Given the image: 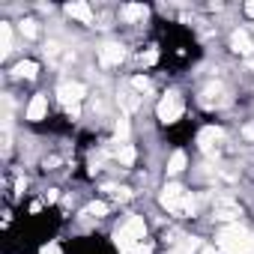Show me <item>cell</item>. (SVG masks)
Returning a JSON list of instances; mask_svg holds the SVG:
<instances>
[{
  "instance_id": "30bf717a",
  "label": "cell",
  "mask_w": 254,
  "mask_h": 254,
  "mask_svg": "<svg viewBox=\"0 0 254 254\" xmlns=\"http://www.w3.org/2000/svg\"><path fill=\"white\" fill-rule=\"evenodd\" d=\"M150 15V9L144 3H129V6H123V18H129V21H144Z\"/></svg>"
},
{
  "instance_id": "8fae6325",
  "label": "cell",
  "mask_w": 254,
  "mask_h": 254,
  "mask_svg": "<svg viewBox=\"0 0 254 254\" xmlns=\"http://www.w3.org/2000/svg\"><path fill=\"white\" fill-rule=\"evenodd\" d=\"M215 215H218V218H224V221H230V218H236V215H239V206H236V203H230V200H221V203L215 206Z\"/></svg>"
},
{
  "instance_id": "ba28073f",
  "label": "cell",
  "mask_w": 254,
  "mask_h": 254,
  "mask_svg": "<svg viewBox=\"0 0 254 254\" xmlns=\"http://www.w3.org/2000/svg\"><path fill=\"white\" fill-rule=\"evenodd\" d=\"M66 12H69L72 18H78L81 24H93V12H90V6H87V3H69V6H66Z\"/></svg>"
},
{
  "instance_id": "9a60e30c",
  "label": "cell",
  "mask_w": 254,
  "mask_h": 254,
  "mask_svg": "<svg viewBox=\"0 0 254 254\" xmlns=\"http://www.w3.org/2000/svg\"><path fill=\"white\" fill-rule=\"evenodd\" d=\"M9 45H12V30L9 24H0V54H9Z\"/></svg>"
},
{
  "instance_id": "52a82bcc",
  "label": "cell",
  "mask_w": 254,
  "mask_h": 254,
  "mask_svg": "<svg viewBox=\"0 0 254 254\" xmlns=\"http://www.w3.org/2000/svg\"><path fill=\"white\" fill-rule=\"evenodd\" d=\"M45 111H48V99L39 93V96H33V99H30V108H27V120H42V117H45Z\"/></svg>"
},
{
  "instance_id": "3957f363",
  "label": "cell",
  "mask_w": 254,
  "mask_h": 254,
  "mask_svg": "<svg viewBox=\"0 0 254 254\" xmlns=\"http://www.w3.org/2000/svg\"><path fill=\"white\" fill-rule=\"evenodd\" d=\"M162 206L168 209V212H174V215H191L194 212V197L183 189V186H177V183H168L165 189H162Z\"/></svg>"
},
{
  "instance_id": "ac0fdd59",
  "label": "cell",
  "mask_w": 254,
  "mask_h": 254,
  "mask_svg": "<svg viewBox=\"0 0 254 254\" xmlns=\"http://www.w3.org/2000/svg\"><path fill=\"white\" fill-rule=\"evenodd\" d=\"M87 212H90V215H96V218H102V215L108 212V203H102V200H93V203L87 206Z\"/></svg>"
},
{
  "instance_id": "9c48e42d",
  "label": "cell",
  "mask_w": 254,
  "mask_h": 254,
  "mask_svg": "<svg viewBox=\"0 0 254 254\" xmlns=\"http://www.w3.org/2000/svg\"><path fill=\"white\" fill-rule=\"evenodd\" d=\"M230 48H233L236 54H248L254 45H251V39H248V33H245V30H236V33L230 36Z\"/></svg>"
},
{
  "instance_id": "2e32d148",
  "label": "cell",
  "mask_w": 254,
  "mask_h": 254,
  "mask_svg": "<svg viewBox=\"0 0 254 254\" xmlns=\"http://www.w3.org/2000/svg\"><path fill=\"white\" fill-rule=\"evenodd\" d=\"M117 159H120L123 165H132V162H135V147H129V144H123V147L117 150Z\"/></svg>"
},
{
  "instance_id": "44dd1931",
  "label": "cell",
  "mask_w": 254,
  "mask_h": 254,
  "mask_svg": "<svg viewBox=\"0 0 254 254\" xmlns=\"http://www.w3.org/2000/svg\"><path fill=\"white\" fill-rule=\"evenodd\" d=\"M132 87H135V90H141V93H144V90H150V81H147V78H144V75H138V78H132Z\"/></svg>"
},
{
  "instance_id": "5bb4252c",
  "label": "cell",
  "mask_w": 254,
  "mask_h": 254,
  "mask_svg": "<svg viewBox=\"0 0 254 254\" xmlns=\"http://www.w3.org/2000/svg\"><path fill=\"white\" fill-rule=\"evenodd\" d=\"M183 168H186V153L177 150V153L171 156V162H168V174H180Z\"/></svg>"
},
{
  "instance_id": "277c9868",
  "label": "cell",
  "mask_w": 254,
  "mask_h": 254,
  "mask_svg": "<svg viewBox=\"0 0 254 254\" xmlns=\"http://www.w3.org/2000/svg\"><path fill=\"white\" fill-rule=\"evenodd\" d=\"M180 117H183V99H180V93H168L159 102V120L162 123H177Z\"/></svg>"
},
{
  "instance_id": "cb8c5ba5",
  "label": "cell",
  "mask_w": 254,
  "mask_h": 254,
  "mask_svg": "<svg viewBox=\"0 0 254 254\" xmlns=\"http://www.w3.org/2000/svg\"><path fill=\"white\" fill-rule=\"evenodd\" d=\"M245 15H251V18H254V0H251V3H245Z\"/></svg>"
},
{
  "instance_id": "e0dca14e",
  "label": "cell",
  "mask_w": 254,
  "mask_h": 254,
  "mask_svg": "<svg viewBox=\"0 0 254 254\" xmlns=\"http://www.w3.org/2000/svg\"><path fill=\"white\" fill-rule=\"evenodd\" d=\"M120 105H123L126 111H135V108L141 105V99H138V96H132V93H123V96H120Z\"/></svg>"
},
{
  "instance_id": "d6986e66",
  "label": "cell",
  "mask_w": 254,
  "mask_h": 254,
  "mask_svg": "<svg viewBox=\"0 0 254 254\" xmlns=\"http://www.w3.org/2000/svg\"><path fill=\"white\" fill-rule=\"evenodd\" d=\"M21 33L27 36V39H33L39 30H36V21H21Z\"/></svg>"
},
{
  "instance_id": "8992f818",
  "label": "cell",
  "mask_w": 254,
  "mask_h": 254,
  "mask_svg": "<svg viewBox=\"0 0 254 254\" xmlns=\"http://www.w3.org/2000/svg\"><path fill=\"white\" fill-rule=\"evenodd\" d=\"M99 60H102V66H117V63L123 60V48H120V45H102Z\"/></svg>"
},
{
  "instance_id": "7402d4cb",
  "label": "cell",
  "mask_w": 254,
  "mask_h": 254,
  "mask_svg": "<svg viewBox=\"0 0 254 254\" xmlns=\"http://www.w3.org/2000/svg\"><path fill=\"white\" fill-rule=\"evenodd\" d=\"M159 60V51L153 48V51H147V57H144V63H156Z\"/></svg>"
},
{
  "instance_id": "6da1fadb",
  "label": "cell",
  "mask_w": 254,
  "mask_h": 254,
  "mask_svg": "<svg viewBox=\"0 0 254 254\" xmlns=\"http://www.w3.org/2000/svg\"><path fill=\"white\" fill-rule=\"evenodd\" d=\"M114 239H117L120 254H147L150 251V245L144 242L147 239V224H144L141 215H129V221L114 233Z\"/></svg>"
},
{
  "instance_id": "5b68a950",
  "label": "cell",
  "mask_w": 254,
  "mask_h": 254,
  "mask_svg": "<svg viewBox=\"0 0 254 254\" xmlns=\"http://www.w3.org/2000/svg\"><path fill=\"white\" fill-rule=\"evenodd\" d=\"M57 96H60V102H63L66 108H75V105L84 99V84L66 81V84H60V87H57Z\"/></svg>"
},
{
  "instance_id": "ffe728a7",
  "label": "cell",
  "mask_w": 254,
  "mask_h": 254,
  "mask_svg": "<svg viewBox=\"0 0 254 254\" xmlns=\"http://www.w3.org/2000/svg\"><path fill=\"white\" fill-rule=\"evenodd\" d=\"M117 138H120V141L129 138V123H126V120H120V123H117Z\"/></svg>"
},
{
  "instance_id": "7c38bea8",
  "label": "cell",
  "mask_w": 254,
  "mask_h": 254,
  "mask_svg": "<svg viewBox=\"0 0 254 254\" xmlns=\"http://www.w3.org/2000/svg\"><path fill=\"white\" fill-rule=\"evenodd\" d=\"M36 72H39V66H36L33 60H21V63L15 66V75H18V78H27V81L36 78Z\"/></svg>"
},
{
  "instance_id": "7a4b0ae2",
  "label": "cell",
  "mask_w": 254,
  "mask_h": 254,
  "mask_svg": "<svg viewBox=\"0 0 254 254\" xmlns=\"http://www.w3.org/2000/svg\"><path fill=\"white\" fill-rule=\"evenodd\" d=\"M218 251L221 254H254V236L239 224L224 227L218 233Z\"/></svg>"
},
{
  "instance_id": "603a6c76",
  "label": "cell",
  "mask_w": 254,
  "mask_h": 254,
  "mask_svg": "<svg viewBox=\"0 0 254 254\" xmlns=\"http://www.w3.org/2000/svg\"><path fill=\"white\" fill-rule=\"evenodd\" d=\"M42 254H60V248H57V245H54V242H48V245H45V248H42Z\"/></svg>"
},
{
  "instance_id": "4fadbf2b",
  "label": "cell",
  "mask_w": 254,
  "mask_h": 254,
  "mask_svg": "<svg viewBox=\"0 0 254 254\" xmlns=\"http://www.w3.org/2000/svg\"><path fill=\"white\" fill-rule=\"evenodd\" d=\"M218 138H221V129H203L197 135V144H200V150H209L212 141H218Z\"/></svg>"
}]
</instances>
